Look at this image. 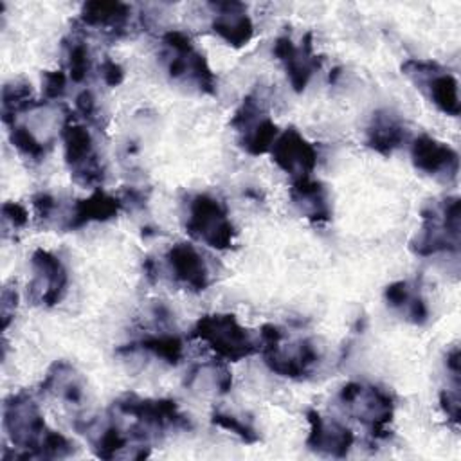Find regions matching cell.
<instances>
[{
  "mask_svg": "<svg viewBox=\"0 0 461 461\" xmlns=\"http://www.w3.org/2000/svg\"><path fill=\"white\" fill-rule=\"evenodd\" d=\"M230 126L238 131V142L249 155H263L270 151L279 135L276 122L268 117L261 99L256 94H247L236 108Z\"/></svg>",
  "mask_w": 461,
  "mask_h": 461,
  "instance_id": "10",
  "label": "cell"
},
{
  "mask_svg": "<svg viewBox=\"0 0 461 461\" xmlns=\"http://www.w3.org/2000/svg\"><path fill=\"white\" fill-rule=\"evenodd\" d=\"M128 447V436L115 423H108L97 430L92 439L94 454L101 459H113Z\"/></svg>",
  "mask_w": 461,
  "mask_h": 461,
  "instance_id": "27",
  "label": "cell"
},
{
  "mask_svg": "<svg viewBox=\"0 0 461 461\" xmlns=\"http://www.w3.org/2000/svg\"><path fill=\"white\" fill-rule=\"evenodd\" d=\"M306 420L310 425V432L306 438V445L310 450L331 457H346L353 447L355 436L351 429L339 421H330L321 416L319 411L308 409Z\"/></svg>",
  "mask_w": 461,
  "mask_h": 461,
  "instance_id": "16",
  "label": "cell"
},
{
  "mask_svg": "<svg viewBox=\"0 0 461 461\" xmlns=\"http://www.w3.org/2000/svg\"><path fill=\"white\" fill-rule=\"evenodd\" d=\"M63 155L72 178L85 187H99L104 182V167L94 146L90 131L67 117L61 128Z\"/></svg>",
  "mask_w": 461,
  "mask_h": 461,
  "instance_id": "9",
  "label": "cell"
},
{
  "mask_svg": "<svg viewBox=\"0 0 461 461\" xmlns=\"http://www.w3.org/2000/svg\"><path fill=\"white\" fill-rule=\"evenodd\" d=\"M313 36L306 32L297 47L290 36H279L274 41L272 52L283 63L292 88L299 94L310 83L313 72L321 68V58L313 52Z\"/></svg>",
  "mask_w": 461,
  "mask_h": 461,
  "instance_id": "13",
  "label": "cell"
},
{
  "mask_svg": "<svg viewBox=\"0 0 461 461\" xmlns=\"http://www.w3.org/2000/svg\"><path fill=\"white\" fill-rule=\"evenodd\" d=\"M211 423L236 434L245 443H256L259 439V434L256 432V429L250 423L236 418L234 414H229L223 411H214L211 414Z\"/></svg>",
  "mask_w": 461,
  "mask_h": 461,
  "instance_id": "30",
  "label": "cell"
},
{
  "mask_svg": "<svg viewBox=\"0 0 461 461\" xmlns=\"http://www.w3.org/2000/svg\"><path fill=\"white\" fill-rule=\"evenodd\" d=\"M32 207H34L38 218L47 220L54 212V209H56V200H54L52 194L41 191V193H36L32 196Z\"/></svg>",
  "mask_w": 461,
  "mask_h": 461,
  "instance_id": "37",
  "label": "cell"
},
{
  "mask_svg": "<svg viewBox=\"0 0 461 461\" xmlns=\"http://www.w3.org/2000/svg\"><path fill=\"white\" fill-rule=\"evenodd\" d=\"M162 47L164 63L173 79L194 85L202 94H216V76L207 65L205 56L196 50L187 34L167 31L162 34Z\"/></svg>",
  "mask_w": 461,
  "mask_h": 461,
  "instance_id": "5",
  "label": "cell"
},
{
  "mask_svg": "<svg viewBox=\"0 0 461 461\" xmlns=\"http://www.w3.org/2000/svg\"><path fill=\"white\" fill-rule=\"evenodd\" d=\"M191 337L205 342L216 353V357L229 362H238L259 349L250 333L232 313L202 315L194 322Z\"/></svg>",
  "mask_w": 461,
  "mask_h": 461,
  "instance_id": "6",
  "label": "cell"
},
{
  "mask_svg": "<svg viewBox=\"0 0 461 461\" xmlns=\"http://www.w3.org/2000/svg\"><path fill=\"white\" fill-rule=\"evenodd\" d=\"M2 218L7 221L13 229L25 227L29 221V212L22 203L16 202H4L2 205Z\"/></svg>",
  "mask_w": 461,
  "mask_h": 461,
  "instance_id": "32",
  "label": "cell"
},
{
  "mask_svg": "<svg viewBox=\"0 0 461 461\" xmlns=\"http://www.w3.org/2000/svg\"><path fill=\"white\" fill-rule=\"evenodd\" d=\"M67 90V76L63 70H45L41 76V92L49 101L59 99Z\"/></svg>",
  "mask_w": 461,
  "mask_h": 461,
  "instance_id": "31",
  "label": "cell"
},
{
  "mask_svg": "<svg viewBox=\"0 0 461 461\" xmlns=\"http://www.w3.org/2000/svg\"><path fill=\"white\" fill-rule=\"evenodd\" d=\"M407 137L403 121L391 110H376L366 130V146L376 153L389 157Z\"/></svg>",
  "mask_w": 461,
  "mask_h": 461,
  "instance_id": "20",
  "label": "cell"
},
{
  "mask_svg": "<svg viewBox=\"0 0 461 461\" xmlns=\"http://www.w3.org/2000/svg\"><path fill=\"white\" fill-rule=\"evenodd\" d=\"M131 7L124 2H103V0H92L81 5L79 22L85 27H95L103 29L113 38H119L124 34L128 22H130Z\"/></svg>",
  "mask_w": 461,
  "mask_h": 461,
  "instance_id": "21",
  "label": "cell"
},
{
  "mask_svg": "<svg viewBox=\"0 0 461 461\" xmlns=\"http://www.w3.org/2000/svg\"><path fill=\"white\" fill-rule=\"evenodd\" d=\"M290 200L295 209L313 223H324L331 218V205L326 187L310 176L295 178L290 187Z\"/></svg>",
  "mask_w": 461,
  "mask_h": 461,
  "instance_id": "19",
  "label": "cell"
},
{
  "mask_svg": "<svg viewBox=\"0 0 461 461\" xmlns=\"http://www.w3.org/2000/svg\"><path fill=\"white\" fill-rule=\"evenodd\" d=\"M34 277L29 285L32 299L50 308L61 303L68 286V274L59 258L45 249H36L31 256Z\"/></svg>",
  "mask_w": 461,
  "mask_h": 461,
  "instance_id": "12",
  "label": "cell"
},
{
  "mask_svg": "<svg viewBox=\"0 0 461 461\" xmlns=\"http://www.w3.org/2000/svg\"><path fill=\"white\" fill-rule=\"evenodd\" d=\"M40 106L32 97V88L25 81H13L2 88V121L7 126L14 124L18 113Z\"/></svg>",
  "mask_w": 461,
  "mask_h": 461,
  "instance_id": "26",
  "label": "cell"
},
{
  "mask_svg": "<svg viewBox=\"0 0 461 461\" xmlns=\"http://www.w3.org/2000/svg\"><path fill=\"white\" fill-rule=\"evenodd\" d=\"M4 429L9 441L20 448L9 456L13 459H56L74 452L68 438L47 427L38 403L25 391L5 398Z\"/></svg>",
  "mask_w": 461,
  "mask_h": 461,
  "instance_id": "1",
  "label": "cell"
},
{
  "mask_svg": "<svg viewBox=\"0 0 461 461\" xmlns=\"http://www.w3.org/2000/svg\"><path fill=\"white\" fill-rule=\"evenodd\" d=\"M113 409L119 414L135 420V425L131 427V438L140 441L148 438V430L158 432L166 429H191L187 416L180 412L175 400L124 394L113 402Z\"/></svg>",
  "mask_w": 461,
  "mask_h": 461,
  "instance_id": "7",
  "label": "cell"
},
{
  "mask_svg": "<svg viewBox=\"0 0 461 461\" xmlns=\"http://www.w3.org/2000/svg\"><path fill=\"white\" fill-rule=\"evenodd\" d=\"M9 140L11 144L25 157L34 158V160H41L45 157V146L43 142H40L34 133L22 126V124H13L9 126Z\"/></svg>",
  "mask_w": 461,
  "mask_h": 461,
  "instance_id": "28",
  "label": "cell"
},
{
  "mask_svg": "<svg viewBox=\"0 0 461 461\" xmlns=\"http://www.w3.org/2000/svg\"><path fill=\"white\" fill-rule=\"evenodd\" d=\"M259 349L267 367L286 378L308 376L319 362V349L310 339L285 342V333L274 324H265L259 331Z\"/></svg>",
  "mask_w": 461,
  "mask_h": 461,
  "instance_id": "2",
  "label": "cell"
},
{
  "mask_svg": "<svg viewBox=\"0 0 461 461\" xmlns=\"http://www.w3.org/2000/svg\"><path fill=\"white\" fill-rule=\"evenodd\" d=\"M18 304V292L14 288H4L2 292V328L7 330Z\"/></svg>",
  "mask_w": 461,
  "mask_h": 461,
  "instance_id": "36",
  "label": "cell"
},
{
  "mask_svg": "<svg viewBox=\"0 0 461 461\" xmlns=\"http://www.w3.org/2000/svg\"><path fill=\"white\" fill-rule=\"evenodd\" d=\"M185 230L191 238L218 250L230 249L236 236L225 205L207 193L191 196L187 203Z\"/></svg>",
  "mask_w": 461,
  "mask_h": 461,
  "instance_id": "8",
  "label": "cell"
},
{
  "mask_svg": "<svg viewBox=\"0 0 461 461\" xmlns=\"http://www.w3.org/2000/svg\"><path fill=\"white\" fill-rule=\"evenodd\" d=\"M41 391L77 405L83 400V380L68 362L56 360L41 382Z\"/></svg>",
  "mask_w": 461,
  "mask_h": 461,
  "instance_id": "24",
  "label": "cell"
},
{
  "mask_svg": "<svg viewBox=\"0 0 461 461\" xmlns=\"http://www.w3.org/2000/svg\"><path fill=\"white\" fill-rule=\"evenodd\" d=\"M439 403H441V409L447 414V418L452 423L457 425L459 423V416H461V411H459V389L441 391L439 393Z\"/></svg>",
  "mask_w": 461,
  "mask_h": 461,
  "instance_id": "34",
  "label": "cell"
},
{
  "mask_svg": "<svg viewBox=\"0 0 461 461\" xmlns=\"http://www.w3.org/2000/svg\"><path fill=\"white\" fill-rule=\"evenodd\" d=\"M67 65H68V76L74 83H81V81L86 79L92 61H90V50H88L85 41L74 40L68 45Z\"/></svg>",
  "mask_w": 461,
  "mask_h": 461,
  "instance_id": "29",
  "label": "cell"
},
{
  "mask_svg": "<svg viewBox=\"0 0 461 461\" xmlns=\"http://www.w3.org/2000/svg\"><path fill=\"white\" fill-rule=\"evenodd\" d=\"M148 351L153 357L175 366L180 362L182 355H184V344L176 335H155V337H146L139 342L128 344L121 349H117V353H131V351Z\"/></svg>",
  "mask_w": 461,
  "mask_h": 461,
  "instance_id": "25",
  "label": "cell"
},
{
  "mask_svg": "<svg viewBox=\"0 0 461 461\" xmlns=\"http://www.w3.org/2000/svg\"><path fill=\"white\" fill-rule=\"evenodd\" d=\"M272 160L277 167L295 178L310 176L317 166V149L295 128H286L277 135L270 148Z\"/></svg>",
  "mask_w": 461,
  "mask_h": 461,
  "instance_id": "14",
  "label": "cell"
},
{
  "mask_svg": "<svg viewBox=\"0 0 461 461\" xmlns=\"http://www.w3.org/2000/svg\"><path fill=\"white\" fill-rule=\"evenodd\" d=\"M76 110L81 113V117L86 122H90V124L97 122V103L90 90H81L76 95Z\"/></svg>",
  "mask_w": 461,
  "mask_h": 461,
  "instance_id": "33",
  "label": "cell"
},
{
  "mask_svg": "<svg viewBox=\"0 0 461 461\" xmlns=\"http://www.w3.org/2000/svg\"><path fill=\"white\" fill-rule=\"evenodd\" d=\"M459 220L461 202L457 196H447L439 205L425 207L421 211V232L411 241V250L418 256L457 252Z\"/></svg>",
  "mask_w": 461,
  "mask_h": 461,
  "instance_id": "3",
  "label": "cell"
},
{
  "mask_svg": "<svg viewBox=\"0 0 461 461\" xmlns=\"http://www.w3.org/2000/svg\"><path fill=\"white\" fill-rule=\"evenodd\" d=\"M167 267L173 277L193 292H202L211 285V274L205 259L194 249V245L180 241L169 247L166 252Z\"/></svg>",
  "mask_w": 461,
  "mask_h": 461,
  "instance_id": "18",
  "label": "cell"
},
{
  "mask_svg": "<svg viewBox=\"0 0 461 461\" xmlns=\"http://www.w3.org/2000/svg\"><path fill=\"white\" fill-rule=\"evenodd\" d=\"M402 72L429 94L430 101L438 106V110L450 117L459 115L461 104L456 76L443 70L438 63L425 59H407L402 65Z\"/></svg>",
  "mask_w": 461,
  "mask_h": 461,
  "instance_id": "11",
  "label": "cell"
},
{
  "mask_svg": "<svg viewBox=\"0 0 461 461\" xmlns=\"http://www.w3.org/2000/svg\"><path fill=\"white\" fill-rule=\"evenodd\" d=\"M99 72H101L103 81L108 86H119L122 83V79H124V68L117 61H113L112 58H104L101 61Z\"/></svg>",
  "mask_w": 461,
  "mask_h": 461,
  "instance_id": "35",
  "label": "cell"
},
{
  "mask_svg": "<svg viewBox=\"0 0 461 461\" xmlns=\"http://www.w3.org/2000/svg\"><path fill=\"white\" fill-rule=\"evenodd\" d=\"M121 205L122 202L119 198L97 189L88 198L77 200L72 205L67 221L63 223V229L76 230L88 225L90 221H106L119 212Z\"/></svg>",
  "mask_w": 461,
  "mask_h": 461,
  "instance_id": "22",
  "label": "cell"
},
{
  "mask_svg": "<svg viewBox=\"0 0 461 461\" xmlns=\"http://www.w3.org/2000/svg\"><path fill=\"white\" fill-rule=\"evenodd\" d=\"M411 158L418 171L430 176H443L454 180L459 173V155L448 144L430 137L418 135L411 144Z\"/></svg>",
  "mask_w": 461,
  "mask_h": 461,
  "instance_id": "15",
  "label": "cell"
},
{
  "mask_svg": "<svg viewBox=\"0 0 461 461\" xmlns=\"http://www.w3.org/2000/svg\"><path fill=\"white\" fill-rule=\"evenodd\" d=\"M339 403L349 416L360 421L375 439L389 436L394 402L385 389L360 382H348L339 391Z\"/></svg>",
  "mask_w": 461,
  "mask_h": 461,
  "instance_id": "4",
  "label": "cell"
},
{
  "mask_svg": "<svg viewBox=\"0 0 461 461\" xmlns=\"http://www.w3.org/2000/svg\"><path fill=\"white\" fill-rule=\"evenodd\" d=\"M144 272H146V276H148V279L149 281H155V274H157V270H155V263H153V259H146L144 261Z\"/></svg>",
  "mask_w": 461,
  "mask_h": 461,
  "instance_id": "38",
  "label": "cell"
},
{
  "mask_svg": "<svg viewBox=\"0 0 461 461\" xmlns=\"http://www.w3.org/2000/svg\"><path fill=\"white\" fill-rule=\"evenodd\" d=\"M384 297L387 304L402 312L412 324H425L429 319V306L420 292V286L411 281H394L385 286Z\"/></svg>",
  "mask_w": 461,
  "mask_h": 461,
  "instance_id": "23",
  "label": "cell"
},
{
  "mask_svg": "<svg viewBox=\"0 0 461 461\" xmlns=\"http://www.w3.org/2000/svg\"><path fill=\"white\" fill-rule=\"evenodd\" d=\"M212 23L211 29L230 47L240 49L254 36V23L247 14V5L241 2H211Z\"/></svg>",
  "mask_w": 461,
  "mask_h": 461,
  "instance_id": "17",
  "label": "cell"
}]
</instances>
